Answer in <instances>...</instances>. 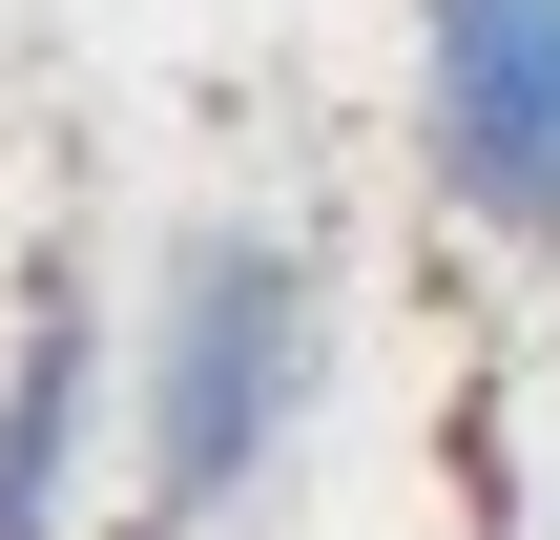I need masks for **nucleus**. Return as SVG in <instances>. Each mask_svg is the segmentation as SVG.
<instances>
[{
  "instance_id": "4",
  "label": "nucleus",
  "mask_w": 560,
  "mask_h": 540,
  "mask_svg": "<svg viewBox=\"0 0 560 540\" xmlns=\"http://www.w3.org/2000/svg\"><path fill=\"white\" fill-rule=\"evenodd\" d=\"M145 540H166V520H145Z\"/></svg>"
},
{
  "instance_id": "2",
  "label": "nucleus",
  "mask_w": 560,
  "mask_h": 540,
  "mask_svg": "<svg viewBox=\"0 0 560 540\" xmlns=\"http://www.w3.org/2000/svg\"><path fill=\"white\" fill-rule=\"evenodd\" d=\"M416 146L499 250H560V0H416Z\"/></svg>"
},
{
  "instance_id": "3",
  "label": "nucleus",
  "mask_w": 560,
  "mask_h": 540,
  "mask_svg": "<svg viewBox=\"0 0 560 540\" xmlns=\"http://www.w3.org/2000/svg\"><path fill=\"white\" fill-rule=\"evenodd\" d=\"M104 395H125V375H104V312H83V291H42V312H21V354H0V540H62Z\"/></svg>"
},
{
  "instance_id": "1",
  "label": "nucleus",
  "mask_w": 560,
  "mask_h": 540,
  "mask_svg": "<svg viewBox=\"0 0 560 540\" xmlns=\"http://www.w3.org/2000/svg\"><path fill=\"white\" fill-rule=\"evenodd\" d=\"M312 416V250L291 229H187L125 354V437H145V520H229Z\"/></svg>"
}]
</instances>
